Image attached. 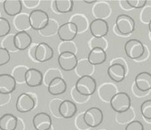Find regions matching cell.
<instances>
[{"label": "cell", "mask_w": 151, "mask_h": 130, "mask_svg": "<svg viewBox=\"0 0 151 130\" xmlns=\"http://www.w3.org/2000/svg\"><path fill=\"white\" fill-rule=\"evenodd\" d=\"M78 93L85 97H89L93 95L97 89L96 79L90 75L80 77L75 85Z\"/></svg>", "instance_id": "obj_1"}, {"label": "cell", "mask_w": 151, "mask_h": 130, "mask_svg": "<svg viewBox=\"0 0 151 130\" xmlns=\"http://www.w3.org/2000/svg\"><path fill=\"white\" fill-rule=\"evenodd\" d=\"M110 104L115 112L122 114L130 110L131 106V100L127 93L121 92L113 96L110 100Z\"/></svg>", "instance_id": "obj_2"}, {"label": "cell", "mask_w": 151, "mask_h": 130, "mask_svg": "<svg viewBox=\"0 0 151 130\" xmlns=\"http://www.w3.org/2000/svg\"><path fill=\"white\" fill-rule=\"evenodd\" d=\"M29 20L31 28L35 30L41 31L47 26L50 18L47 12L37 9L32 10L29 14Z\"/></svg>", "instance_id": "obj_3"}, {"label": "cell", "mask_w": 151, "mask_h": 130, "mask_svg": "<svg viewBox=\"0 0 151 130\" xmlns=\"http://www.w3.org/2000/svg\"><path fill=\"white\" fill-rule=\"evenodd\" d=\"M124 51L129 58L136 60L143 56L145 52V47L139 40L130 39L125 43Z\"/></svg>", "instance_id": "obj_4"}, {"label": "cell", "mask_w": 151, "mask_h": 130, "mask_svg": "<svg viewBox=\"0 0 151 130\" xmlns=\"http://www.w3.org/2000/svg\"><path fill=\"white\" fill-rule=\"evenodd\" d=\"M83 119L88 127L95 128L99 126L103 121V112L100 108L92 107L84 113Z\"/></svg>", "instance_id": "obj_5"}, {"label": "cell", "mask_w": 151, "mask_h": 130, "mask_svg": "<svg viewBox=\"0 0 151 130\" xmlns=\"http://www.w3.org/2000/svg\"><path fill=\"white\" fill-rule=\"evenodd\" d=\"M116 27L118 32L122 35H129L133 33L135 28V22L131 16L122 14L116 19Z\"/></svg>", "instance_id": "obj_6"}, {"label": "cell", "mask_w": 151, "mask_h": 130, "mask_svg": "<svg viewBox=\"0 0 151 130\" xmlns=\"http://www.w3.org/2000/svg\"><path fill=\"white\" fill-rule=\"evenodd\" d=\"M58 62L59 66L63 70L65 71H70L76 69L78 61L76 54L66 51L59 54Z\"/></svg>", "instance_id": "obj_7"}, {"label": "cell", "mask_w": 151, "mask_h": 130, "mask_svg": "<svg viewBox=\"0 0 151 130\" xmlns=\"http://www.w3.org/2000/svg\"><path fill=\"white\" fill-rule=\"evenodd\" d=\"M58 35L60 41L63 42H70L76 37L78 29L72 22H67L59 26L58 30Z\"/></svg>", "instance_id": "obj_8"}, {"label": "cell", "mask_w": 151, "mask_h": 130, "mask_svg": "<svg viewBox=\"0 0 151 130\" xmlns=\"http://www.w3.org/2000/svg\"><path fill=\"white\" fill-rule=\"evenodd\" d=\"M35 101L34 99L28 93H22L19 96L16 101V109L21 113L30 112L34 109Z\"/></svg>", "instance_id": "obj_9"}, {"label": "cell", "mask_w": 151, "mask_h": 130, "mask_svg": "<svg viewBox=\"0 0 151 130\" xmlns=\"http://www.w3.org/2000/svg\"><path fill=\"white\" fill-rule=\"evenodd\" d=\"M89 30L93 37L103 38L109 32V24L105 20L96 19L90 24Z\"/></svg>", "instance_id": "obj_10"}, {"label": "cell", "mask_w": 151, "mask_h": 130, "mask_svg": "<svg viewBox=\"0 0 151 130\" xmlns=\"http://www.w3.org/2000/svg\"><path fill=\"white\" fill-rule=\"evenodd\" d=\"M54 56V50L46 43L38 44L35 50V60L39 62H45Z\"/></svg>", "instance_id": "obj_11"}, {"label": "cell", "mask_w": 151, "mask_h": 130, "mask_svg": "<svg viewBox=\"0 0 151 130\" xmlns=\"http://www.w3.org/2000/svg\"><path fill=\"white\" fill-rule=\"evenodd\" d=\"M32 124L36 130H49L52 128V121L45 112H39L33 117Z\"/></svg>", "instance_id": "obj_12"}, {"label": "cell", "mask_w": 151, "mask_h": 130, "mask_svg": "<svg viewBox=\"0 0 151 130\" xmlns=\"http://www.w3.org/2000/svg\"><path fill=\"white\" fill-rule=\"evenodd\" d=\"M25 82L30 87L39 86L43 82V73L37 69H28L26 73Z\"/></svg>", "instance_id": "obj_13"}, {"label": "cell", "mask_w": 151, "mask_h": 130, "mask_svg": "<svg viewBox=\"0 0 151 130\" xmlns=\"http://www.w3.org/2000/svg\"><path fill=\"white\" fill-rule=\"evenodd\" d=\"M17 81L8 73L0 74V93L10 95L16 89Z\"/></svg>", "instance_id": "obj_14"}, {"label": "cell", "mask_w": 151, "mask_h": 130, "mask_svg": "<svg viewBox=\"0 0 151 130\" xmlns=\"http://www.w3.org/2000/svg\"><path fill=\"white\" fill-rule=\"evenodd\" d=\"M14 43L18 51H24L32 45V39L26 31H22L14 34Z\"/></svg>", "instance_id": "obj_15"}, {"label": "cell", "mask_w": 151, "mask_h": 130, "mask_svg": "<svg viewBox=\"0 0 151 130\" xmlns=\"http://www.w3.org/2000/svg\"><path fill=\"white\" fill-rule=\"evenodd\" d=\"M107 74L109 78L115 82H121L126 76L125 66L120 63L113 64L108 68Z\"/></svg>", "instance_id": "obj_16"}, {"label": "cell", "mask_w": 151, "mask_h": 130, "mask_svg": "<svg viewBox=\"0 0 151 130\" xmlns=\"http://www.w3.org/2000/svg\"><path fill=\"white\" fill-rule=\"evenodd\" d=\"M77 106L70 100H64L60 102L58 107V112L60 116L65 119H71L77 113Z\"/></svg>", "instance_id": "obj_17"}, {"label": "cell", "mask_w": 151, "mask_h": 130, "mask_svg": "<svg viewBox=\"0 0 151 130\" xmlns=\"http://www.w3.org/2000/svg\"><path fill=\"white\" fill-rule=\"evenodd\" d=\"M48 93L54 96L60 95L67 91V84L61 77L54 78L47 86Z\"/></svg>", "instance_id": "obj_18"}, {"label": "cell", "mask_w": 151, "mask_h": 130, "mask_svg": "<svg viewBox=\"0 0 151 130\" xmlns=\"http://www.w3.org/2000/svg\"><path fill=\"white\" fill-rule=\"evenodd\" d=\"M135 86L139 91L147 92L151 90V74L148 72H141L136 75Z\"/></svg>", "instance_id": "obj_19"}, {"label": "cell", "mask_w": 151, "mask_h": 130, "mask_svg": "<svg viewBox=\"0 0 151 130\" xmlns=\"http://www.w3.org/2000/svg\"><path fill=\"white\" fill-rule=\"evenodd\" d=\"M4 10L10 16H15L22 11V1L20 0H6L4 1Z\"/></svg>", "instance_id": "obj_20"}, {"label": "cell", "mask_w": 151, "mask_h": 130, "mask_svg": "<svg viewBox=\"0 0 151 130\" xmlns=\"http://www.w3.org/2000/svg\"><path fill=\"white\" fill-rule=\"evenodd\" d=\"M106 54L104 49L101 48H93L90 51L87 60L91 65H99L105 62Z\"/></svg>", "instance_id": "obj_21"}, {"label": "cell", "mask_w": 151, "mask_h": 130, "mask_svg": "<svg viewBox=\"0 0 151 130\" xmlns=\"http://www.w3.org/2000/svg\"><path fill=\"white\" fill-rule=\"evenodd\" d=\"M18 119L10 113H6L0 117V129L15 130L18 125Z\"/></svg>", "instance_id": "obj_22"}, {"label": "cell", "mask_w": 151, "mask_h": 130, "mask_svg": "<svg viewBox=\"0 0 151 130\" xmlns=\"http://www.w3.org/2000/svg\"><path fill=\"white\" fill-rule=\"evenodd\" d=\"M13 23L14 28L19 32L26 31V30L31 28L30 20H29V14H27L26 13H20L15 16Z\"/></svg>", "instance_id": "obj_23"}, {"label": "cell", "mask_w": 151, "mask_h": 130, "mask_svg": "<svg viewBox=\"0 0 151 130\" xmlns=\"http://www.w3.org/2000/svg\"><path fill=\"white\" fill-rule=\"evenodd\" d=\"M93 66L89 63L87 60H83L78 62L77 66L76 67V72L80 77L90 75L93 72Z\"/></svg>", "instance_id": "obj_24"}, {"label": "cell", "mask_w": 151, "mask_h": 130, "mask_svg": "<svg viewBox=\"0 0 151 130\" xmlns=\"http://www.w3.org/2000/svg\"><path fill=\"white\" fill-rule=\"evenodd\" d=\"M54 2L56 11L59 13L66 14L73 10L74 1L72 0H56Z\"/></svg>", "instance_id": "obj_25"}, {"label": "cell", "mask_w": 151, "mask_h": 130, "mask_svg": "<svg viewBox=\"0 0 151 130\" xmlns=\"http://www.w3.org/2000/svg\"><path fill=\"white\" fill-rule=\"evenodd\" d=\"M93 12L94 16H96V19H103L109 14L110 8L107 4L105 3H99L97 5H96L93 7Z\"/></svg>", "instance_id": "obj_26"}, {"label": "cell", "mask_w": 151, "mask_h": 130, "mask_svg": "<svg viewBox=\"0 0 151 130\" xmlns=\"http://www.w3.org/2000/svg\"><path fill=\"white\" fill-rule=\"evenodd\" d=\"M74 24L78 29V32H84L87 28V20L81 14H76L73 16L71 21Z\"/></svg>", "instance_id": "obj_27"}, {"label": "cell", "mask_w": 151, "mask_h": 130, "mask_svg": "<svg viewBox=\"0 0 151 130\" xmlns=\"http://www.w3.org/2000/svg\"><path fill=\"white\" fill-rule=\"evenodd\" d=\"M28 69V67L25 66L24 65H20V66L14 67V70L12 71V77L17 82H25V76H26V73Z\"/></svg>", "instance_id": "obj_28"}, {"label": "cell", "mask_w": 151, "mask_h": 130, "mask_svg": "<svg viewBox=\"0 0 151 130\" xmlns=\"http://www.w3.org/2000/svg\"><path fill=\"white\" fill-rule=\"evenodd\" d=\"M110 86V84H105L104 86H102L99 91L100 97L103 100H105L106 101H108L109 100L111 99V98L115 95V89L113 86L111 88V89L108 91Z\"/></svg>", "instance_id": "obj_29"}, {"label": "cell", "mask_w": 151, "mask_h": 130, "mask_svg": "<svg viewBox=\"0 0 151 130\" xmlns=\"http://www.w3.org/2000/svg\"><path fill=\"white\" fill-rule=\"evenodd\" d=\"M14 34H9L4 37L2 41V46L3 48L7 50L8 52H16L18 50L17 49L14 43Z\"/></svg>", "instance_id": "obj_30"}, {"label": "cell", "mask_w": 151, "mask_h": 130, "mask_svg": "<svg viewBox=\"0 0 151 130\" xmlns=\"http://www.w3.org/2000/svg\"><path fill=\"white\" fill-rule=\"evenodd\" d=\"M58 28L59 27H58L57 23L54 21L50 20L47 26L42 30L39 31V32L40 34H42V36H52L56 32H58Z\"/></svg>", "instance_id": "obj_31"}, {"label": "cell", "mask_w": 151, "mask_h": 130, "mask_svg": "<svg viewBox=\"0 0 151 130\" xmlns=\"http://www.w3.org/2000/svg\"><path fill=\"white\" fill-rule=\"evenodd\" d=\"M11 30L10 22L6 18L0 17V38L8 35Z\"/></svg>", "instance_id": "obj_32"}, {"label": "cell", "mask_w": 151, "mask_h": 130, "mask_svg": "<svg viewBox=\"0 0 151 130\" xmlns=\"http://www.w3.org/2000/svg\"><path fill=\"white\" fill-rule=\"evenodd\" d=\"M142 115L144 119L151 120V99L144 101L140 107Z\"/></svg>", "instance_id": "obj_33"}, {"label": "cell", "mask_w": 151, "mask_h": 130, "mask_svg": "<svg viewBox=\"0 0 151 130\" xmlns=\"http://www.w3.org/2000/svg\"><path fill=\"white\" fill-rule=\"evenodd\" d=\"M60 71L54 69H49L47 72L45 73V76H43V82L45 85L48 86L52 79H54L56 77H60Z\"/></svg>", "instance_id": "obj_34"}, {"label": "cell", "mask_w": 151, "mask_h": 130, "mask_svg": "<svg viewBox=\"0 0 151 130\" xmlns=\"http://www.w3.org/2000/svg\"><path fill=\"white\" fill-rule=\"evenodd\" d=\"M76 51V45L72 41L70 42H63L59 46V51L60 54L63 52H72L75 54Z\"/></svg>", "instance_id": "obj_35"}, {"label": "cell", "mask_w": 151, "mask_h": 130, "mask_svg": "<svg viewBox=\"0 0 151 130\" xmlns=\"http://www.w3.org/2000/svg\"><path fill=\"white\" fill-rule=\"evenodd\" d=\"M91 46L92 49L93 48H101L104 49L106 47V43L103 38H95L91 39Z\"/></svg>", "instance_id": "obj_36"}, {"label": "cell", "mask_w": 151, "mask_h": 130, "mask_svg": "<svg viewBox=\"0 0 151 130\" xmlns=\"http://www.w3.org/2000/svg\"><path fill=\"white\" fill-rule=\"evenodd\" d=\"M10 60V52L3 47H0V66L8 63Z\"/></svg>", "instance_id": "obj_37"}, {"label": "cell", "mask_w": 151, "mask_h": 130, "mask_svg": "<svg viewBox=\"0 0 151 130\" xmlns=\"http://www.w3.org/2000/svg\"><path fill=\"white\" fill-rule=\"evenodd\" d=\"M127 4L131 8H142L146 6V0H127Z\"/></svg>", "instance_id": "obj_38"}, {"label": "cell", "mask_w": 151, "mask_h": 130, "mask_svg": "<svg viewBox=\"0 0 151 130\" xmlns=\"http://www.w3.org/2000/svg\"><path fill=\"white\" fill-rule=\"evenodd\" d=\"M125 130H144V127L140 121H133L126 126Z\"/></svg>", "instance_id": "obj_39"}, {"label": "cell", "mask_w": 151, "mask_h": 130, "mask_svg": "<svg viewBox=\"0 0 151 130\" xmlns=\"http://www.w3.org/2000/svg\"><path fill=\"white\" fill-rule=\"evenodd\" d=\"M142 19L144 22L149 23L151 21V7H147L142 12Z\"/></svg>", "instance_id": "obj_40"}, {"label": "cell", "mask_w": 151, "mask_h": 130, "mask_svg": "<svg viewBox=\"0 0 151 130\" xmlns=\"http://www.w3.org/2000/svg\"><path fill=\"white\" fill-rule=\"evenodd\" d=\"M76 123L77 127H78L80 129H86L89 128V127L86 125V123L84 121L83 119V114L80 115V116L78 117L76 121Z\"/></svg>", "instance_id": "obj_41"}, {"label": "cell", "mask_w": 151, "mask_h": 130, "mask_svg": "<svg viewBox=\"0 0 151 130\" xmlns=\"http://www.w3.org/2000/svg\"><path fill=\"white\" fill-rule=\"evenodd\" d=\"M72 94L73 98H74L76 101H77L78 103L85 102V101H86V100H87L86 97H85V96L81 95V94L78 93V92L76 91V89L73 90Z\"/></svg>", "instance_id": "obj_42"}, {"label": "cell", "mask_w": 151, "mask_h": 130, "mask_svg": "<svg viewBox=\"0 0 151 130\" xmlns=\"http://www.w3.org/2000/svg\"><path fill=\"white\" fill-rule=\"evenodd\" d=\"M28 8H33L37 7L39 5L40 1L39 0H26V1H22Z\"/></svg>", "instance_id": "obj_43"}, {"label": "cell", "mask_w": 151, "mask_h": 130, "mask_svg": "<svg viewBox=\"0 0 151 130\" xmlns=\"http://www.w3.org/2000/svg\"><path fill=\"white\" fill-rule=\"evenodd\" d=\"M10 95H6V94L0 93V105H4L8 104L10 101Z\"/></svg>", "instance_id": "obj_44"}, {"label": "cell", "mask_w": 151, "mask_h": 130, "mask_svg": "<svg viewBox=\"0 0 151 130\" xmlns=\"http://www.w3.org/2000/svg\"><path fill=\"white\" fill-rule=\"evenodd\" d=\"M37 45H30V47H29V51L28 54L30 55V57L31 58H32L33 60L36 61L35 60V50H36V47H37Z\"/></svg>", "instance_id": "obj_45"}, {"label": "cell", "mask_w": 151, "mask_h": 130, "mask_svg": "<svg viewBox=\"0 0 151 130\" xmlns=\"http://www.w3.org/2000/svg\"><path fill=\"white\" fill-rule=\"evenodd\" d=\"M84 1L87 4H93L95 3V2H97L98 1L97 0H92V1Z\"/></svg>", "instance_id": "obj_46"}, {"label": "cell", "mask_w": 151, "mask_h": 130, "mask_svg": "<svg viewBox=\"0 0 151 130\" xmlns=\"http://www.w3.org/2000/svg\"><path fill=\"white\" fill-rule=\"evenodd\" d=\"M148 28H149V31L151 34V21L149 23H148Z\"/></svg>", "instance_id": "obj_47"}, {"label": "cell", "mask_w": 151, "mask_h": 130, "mask_svg": "<svg viewBox=\"0 0 151 130\" xmlns=\"http://www.w3.org/2000/svg\"><path fill=\"white\" fill-rule=\"evenodd\" d=\"M0 15H1V13H0ZM0 17H1V16H0Z\"/></svg>", "instance_id": "obj_48"}, {"label": "cell", "mask_w": 151, "mask_h": 130, "mask_svg": "<svg viewBox=\"0 0 151 130\" xmlns=\"http://www.w3.org/2000/svg\"><path fill=\"white\" fill-rule=\"evenodd\" d=\"M49 130H50V129H49Z\"/></svg>", "instance_id": "obj_49"}]
</instances>
